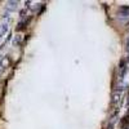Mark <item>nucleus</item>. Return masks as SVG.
<instances>
[{
  "mask_svg": "<svg viewBox=\"0 0 129 129\" xmlns=\"http://www.w3.org/2000/svg\"><path fill=\"white\" fill-rule=\"evenodd\" d=\"M28 22H30V18L28 19H26V21H23V22H21L19 25H18V27H17V30L19 31V30H23L27 25H28Z\"/></svg>",
  "mask_w": 129,
  "mask_h": 129,
  "instance_id": "f03ea898",
  "label": "nucleus"
},
{
  "mask_svg": "<svg viewBox=\"0 0 129 129\" xmlns=\"http://www.w3.org/2000/svg\"><path fill=\"white\" fill-rule=\"evenodd\" d=\"M7 31H8V22H7V21H4V22L0 23V39H2L7 34Z\"/></svg>",
  "mask_w": 129,
  "mask_h": 129,
  "instance_id": "f257e3e1",
  "label": "nucleus"
}]
</instances>
